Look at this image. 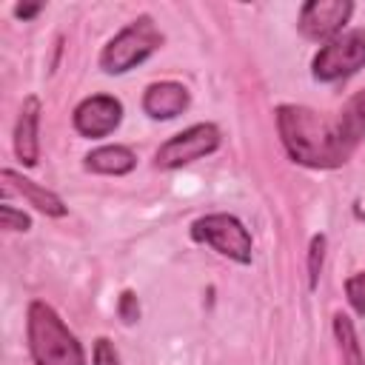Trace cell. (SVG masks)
Returning <instances> with one entry per match:
<instances>
[{
  "label": "cell",
  "instance_id": "cell-1",
  "mask_svg": "<svg viewBox=\"0 0 365 365\" xmlns=\"http://www.w3.org/2000/svg\"><path fill=\"white\" fill-rule=\"evenodd\" d=\"M277 128L288 157L308 168H339L348 163V154L339 143L336 123L319 111L297 103L277 108Z\"/></svg>",
  "mask_w": 365,
  "mask_h": 365
},
{
  "label": "cell",
  "instance_id": "cell-2",
  "mask_svg": "<svg viewBox=\"0 0 365 365\" xmlns=\"http://www.w3.org/2000/svg\"><path fill=\"white\" fill-rule=\"evenodd\" d=\"M26 336L34 365H86L83 345L43 299H34L26 311Z\"/></svg>",
  "mask_w": 365,
  "mask_h": 365
},
{
  "label": "cell",
  "instance_id": "cell-3",
  "mask_svg": "<svg viewBox=\"0 0 365 365\" xmlns=\"http://www.w3.org/2000/svg\"><path fill=\"white\" fill-rule=\"evenodd\" d=\"M163 46V34L148 14H140L128 26H123L100 51V68L106 74H125L145 63Z\"/></svg>",
  "mask_w": 365,
  "mask_h": 365
},
{
  "label": "cell",
  "instance_id": "cell-4",
  "mask_svg": "<svg viewBox=\"0 0 365 365\" xmlns=\"http://www.w3.org/2000/svg\"><path fill=\"white\" fill-rule=\"evenodd\" d=\"M191 240L214 248L220 257H228L240 265H251L254 240L248 228L234 214H205L191 222Z\"/></svg>",
  "mask_w": 365,
  "mask_h": 365
},
{
  "label": "cell",
  "instance_id": "cell-5",
  "mask_svg": "<svg viewBox=\"0 0 365 365\" xmlns=\"http://www.w3.org/2000/svg\"><path fill=\"white\" fill-rule=\"evenodd\" d=\"M365 68V29H348L319 46L311 60V74L317 83H336Z\"/></svg>",
  "mask_w": 365,
  "mask_h": 365
},
{
  "label": "cell",
  "instance_id": "cell-6",
  "mask_svg": "<svg viewBox=\"0 0 365 365\" xmlns=\"http://www.w3.org/2000/svg\"><path fill=\"white\" fill-rule=\"evenodd\" d=\"M220 148V128L214 123H197V125H188L182 128L180 134L168 137L157 154H154V165L157 168H182L188 163H197L208 154H214Z\"/></svg>",
  "mask_w": 365,
  "mask_h": 365
},
{
  "label": "cell",
  "instance_id": "cell-7",
  "mask_svg": "<svg viewBox=\"0 0 365 365\" xmlns=\"http://www.w3.org/2000/svg\"><path fill=\"white\" fill-rule=\"evenodd\" d=\"M354 14V3L351 0H308L299 9L297 17V29L305 40L311 43H328L336 34H342L345 23Z\"/></svg>",
  "mask_w": 365,
  "mask_h": 365
},
{
  "label": "cell",
  "instance_id": "cell-8",
  "mask_svg": "<svg viewBox=\"0 0 365 365\" xmlns=\"http://www.w3.org/2000/svg\"><path fill=\"white\" fill-rule=\"evenodd\" d=\"M71 123L80 137H88V140L108 137L123 123V103L111 94H91L77 103Z\"/></svg>",
  "mask_w": 365,
  "mask_h": 365
},
{
  "label": "cell",
  "instance_id": "cell-9",
  "mask_svg": "<svg viewBox=\"0 0 365 365\" xmlns=\"http://www.w3.org/2000/svg\"><path fill=\"white\" fill-rule=\"evenodd\" d=\"M40 108H43L40 97L29 94L23 100L17 123H14V137H11L14 140V154L26 168L37 165V160H40V137H37V131H40Z\"/></svg>",
  "mask_w": 365,
  "mask_h": 365
},
{
  "label": "cell",
  "instance_id": "cell-10",
  "mask_svg": "<svg viewBox=\"0 0 365 365\" xmlns=\"http://www.w3.org/2000/svg\"><path fill=\"white\" fill-rule=\"evenodd\" d=\"M191 106V94L182 83H174V80H160V83H151L143 94V111L151 117V120H174L180 117L185 108Z\"/></svg>",
  "mask_w": 365,
  "mask_h": 365
},
{
  "label": "cell",
  "instance_id": "cell-11",
  "mask_svg": "<svg viewBox=\"0 0 365 365\" xmlns=\"http://www.w3.org/2000/svg\"><path fill=\"white\" fill-rule=\"evenodd\" d=\"M3 182H6V191L9 188H14L29 205H34L40 214H46V217H66V202L54 194V191H48V188H43L40 182H34V180H29V177H23L20 171H14V168H3Z\"/></svg>",
  "mask_w": 365,
  "mask_h": 365
},
{
  "label": "cell",
  "instance_id": "cell-12",
  "mask_svg": "<svg viewBox=\"0 0 365 365\" xmlns=\"http://www.w3.org/2000/svg\"><path fill=\"white\" fill-rule=\"evenodd\" d=\"M137 165V154L128 145H100L94 151L86 154L83 168L91 174H106V177H123L128 171H134Z\"/></svg>",
  "mask_w": 365,
  "mask_h": 365
},
{
  "label": "cell",
  "instance_id": "cell-13",
  "mask_svg": "<svg viewBox=\"0 0 365 365\" xmlns=\"http://www.w3.org/2000/svg\"><path fill=\"white\" fill-rule=\"evenodd\" d=\"M334 123H336L339 143H342L345 154L351 157L354 148H356V145L362 143V137H365V88L356 91V94L336 111Z\"/></svg>",
  "mask_w": 365,
  "mask_h": 365
},
{
  "label": "cell",
  "instance_id": "cell-14",
  "mask_svg": "<svg viewBox=\"0 0 365 365\" xmlns=\"http://www.w3.org/2000/svg\"><path fill=\"white\" fill-rule=\"evenodd\" d=\"M334 336H336L339 351H342V365H365V356H362V348H359L356 328H354L351 317L342 314V311L334 314Z\"/></svg>",
  "mask_w": 365,
  "mask_h": 365
},
{
  "label": "cell",
  "instance_id": "cell-15",
  "mask_svg": "<svg viewBox=\"0 0 365 365\" xmlns=\"http://www.w3.org/2000/svg\"><path fill=\"white\" fill-rule=\"evenodd\" d=\"M322 262H325V234H314L311 245H308V288L311 291H317V285H319Z\"/></svg>",
  "mask_w": 365,
  "mask_h": 365
},
{
  "label": "cell",
  "instance_id": "cell-16",
  "mask_svg": "<svg viewBox=\"0 0 365 365\" xmlns=\"http://www.w3.org/2000/svg\"><path fill=\"white\" fill-rule=\"evenodd\" d=\"M345 294H348L351 308L359 317H365V271H356V274H351L345 279Z\"/></svg>",
  "mask_w": 365,
  "mask_h": 365
},
{
  "label": "cell",
  "instance_id": "cell-17",
  "mask_svg": "<svg viewBox=\"0 0 365 365\" xmlns=\"http://www.w3.org/2000/svg\"><path fill=\"white\" fill-rule=\"evenodd\" d=\"M0 228H6V231H29L31 228V217L17 211L14 205L3 202L0 205Z\"/></svg>",
  "mask_w": 365,
  "mask_h": 365
},
{
  "label": "cell",
  "instance_id": "cell-18",
  "mask_svg": "<svg viewBox=\"0 0 365 365\" xmlns=\"http://www.w3.org/2000/svg\"><path fill=\"white\" fill-rule=\"evenodd\" d=\"M117 314H120V319H123L125 325H134V322L140 319V299H137L134 291H123V294H120V299H117Z\"/></svg>",
  "mask_w": 365,
  "mask_h": 365
},
{
  "label": "cell",
  "instance_id": "cell-19",
  "mask_svg": "<svg viewBox=\"0 0 365 365\" xmlns=\"http://www.w3.org/2000/svg\"><path fill=\"white\" fill-rule=\"evenodd\" d=\"M91 365H120V356L114 351V342L108 336H100L94 342V356H91Z\"/></svg>",
  "mask_w": 365,
  "mask_h": 365
},
{
  "label": "cell",
  "instance_id": "cell-20",
  "mask_svg": "<svg viewBox=\"0 0 365 365\" xmlns=\"http://www.w3.org/2000/svg\"><path fill=\"white\" fill-rule=\"evenodd\" d=\"M40 3H20V6H14V17L17 20H31V17H37L40 14Z\"/></svg>",
  "mask_w": 365,
  "mask_h": 365
}]
</instances>
